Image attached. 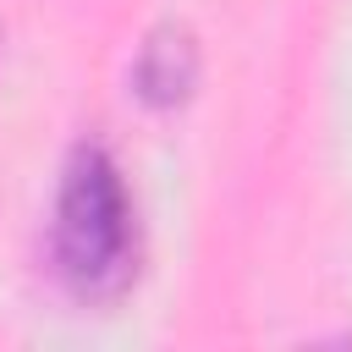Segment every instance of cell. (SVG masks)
Instances as JSON below:
<instances>
[{
	"label": "cell",
	"mask_w": 352,
	"mask_h": 352,
	"mask_svg": "<svg viewBox=\"0 0 352 352\" xmlns=\"http://www.w3.org/2000/svg\"><path fill=\"white\" fill-rule=\"evenodd\" d=\"M50 253H55V275L82 302H104V297L126 292V280L138 270L132 192H126L121 165L99 143H77L60 170Z\"/></svg>",
	"instance_id": "cell-1"
},
{
	"label": "cell",
	"mask_w": 352,
	"mask_h": 352,
	"mask_svg": "<svg viewBox=\"0 0 352 352\" xmlns=\"http://www.w3.org/2000/svg\"><path fill=\"white\" fill-rule=\"evenodd\" d=\"M192 82H198V38H192V28L176 22V16L154 22L143 33L138 55H132V88H138V99L154 104V110H170V104H182L192 94Z\"/></svg>",
	"instance_id": "cell-2"
}]
</instances>
